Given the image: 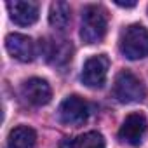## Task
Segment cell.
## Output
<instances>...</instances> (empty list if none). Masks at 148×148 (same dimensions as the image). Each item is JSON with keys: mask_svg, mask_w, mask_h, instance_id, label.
Listing matches in <instances>:
<instances>
[{"mask_svg": "<svg viewBox=\"0 0 148 148\" xmlns=\"http://www.w3.org/2000/svg\"><path fill=\"white\" fill-rule=\"evenodd\" d=\"M71 19V9L66 2H54L49 11V23L56 30H64L70 25Z\"/></svg>", "mask_w": 148, "mask_h": 148, "instance_id": "cell-12", "label": "cell"}, {"mask_svg": "<svg viewBox=\"0 0 148 148\" xmlns=\"http://www.w3.org/2000/svg\"><path fill=\"white\" fill-rule=\"evenodd\" d=\"M21 96L33 106H44L51 101L52 91H51V86L47 84V80L33 77V79H28L23 82Z\"/></svg>", "mask_w": 148, "mask_h": 148, "instance_id": "cell-7", "label": "cell"}, {"mask_svg": "<svg viewBox=\"0 0 148 148\" xmlns=\"http://www.w3.org/2000/svg\"><path fill=\"white\" fill-rule=\"evenodd\" d=\"M89 117V105L80 98V96H68L63 99L58 110V119L64 125H73L77 127L84 124Z\"/></svg>", "mask_w": 148, "mask_h": 148, "instance_id": "cell-4", "label": "cell"}, {"mask_svg": "<svg viewBox=\"0 0 148 148\" xmlns=\"http://www.w3.org/2000/svg\"><path fill=\"white\" fill-rule=\"evenodd\" d=\"M146 129H148V122L143 113L139 112L129 113L119 129V139L131 146H139L145 139Z\"/></svg>", "mask_w": 148, "mask_h": 148, "instance_id": "cell-6", "label": "cell"}, {"mask_svg": "<svg viewBox=\"0 0 148 148\" xmlns=\"http://www.w3.org/2000/svg\"><path fill=\"white\" fill-rule=\"evenodd\" d=\"M108 26L106 11L101 5H87L82 12L80 37L86 44H98L103 40Z\"/></svg>", "mask_w": 148, "mask_h": 148, "instance_id": "cell-1", "label": "cell"}, {"mask_svg": "<svg viewBox=\"0 0 148 148\" xmlns=\"http://www.w3.org/2000/svg\"><path fill=\"white\" fill-rule=\"evenodd\" d=\"M5 49L7 52L23 63H28L35 56V44L30 37L21 35V33H9L5 37Z\"/></svg>", "mask_w": 148, "mask_h": 148, "instance_id": "cell-8", "label": "cell"}, {"mask_svg": "<svg viewBox=\"0 0 148 148\" xmlns=\"http://www.w3.org/2000/svg\"><path fill=\"white\" fill-rule=\"evenodd\" d=\"M115 4L120 5V7H134V5H136V2H120V0H117Z\"/></svg>", "mask_w": 148, "mask_h": 148, "instance_id": "cell-14", "label": "cell"}, {"mask_svg": "<svg viewBox=\"0 0 148 148\" xmlns=\"http://www.w3.org/2000/svg\"><path fill=\"white\" fill-rule=\"evenodd\" d=\"M108 68H110V59L105 54L99 56H92L84 63L82 68V82L84 86L91 87V89H99L105 86L106 82V75H108Z\"/></svg>", "mask_w": 148, "mask_h": 148, "instance_id": "cell-5", "label": "cell"}, {"mask_svg": "<svg viewBox=\"0 0 148 148\" xmlns=\"http://www.w3.org/2000/svg\"><path fill=\"white\" fill-rule=\"evenodd\" d=\"M66 145L68 148H105V138L96 131H89L86 134L77 136L71 141L68 139Z\"/></svg>", "mask_w": 148, "mask_h": 148, "instance_id": "cell-13", "label": "cell"}, {"mask_svg": "<svg viewBox=\"0 0 148 148\" xmlns=\"http://www.w3.org/2000/svg\"><path fill=\"white\" fill-rule=\"evenodd\" d=\"M35 143H37V134L28 125L14 127L9 132V139H7L9 148H33Z\"/></svg>", "mask_w": 148, "mask_h": 148, "instance_id": "cell-11", "label": "cell"}, {"mask_svg": "<svg viewBox=\"0 0 148 148\" xmlns=\"http://www.w3.org/2000/svg\"><path fill=\"white\" fill-rule=\"evenodd\" d=\"M120 52L127 59H143L148 56V30L141 25L127 26L119 42Z\"/></svg>", "mask_w": 148, "mask_h": 148, "instance_id": "cell-2", "label": "cell"}, {"mask_svg": "<svg viewBox=\"0 0 148 148\" xmlns=\"http://www.w3.org/2000/svg\"><path fill=\"white\" fill-rule=\"evenodd\" d=\"M11 19L19 26H30L38 19V4L30 0H14L7 4Z\"/></svg>", "mask_w": 148, "mask_h": 148, "instance_id": "cell-9", "label": "cell"}, {"mask_svg": "<svg viewBox=\"0 0 148 148\" xmlns=\"http://www.w3.org/2000/svg\"><path fill=\"white\" fill-rule=\"evenodd\" d=\"M42 52L51 64L63 66L71 59L73 47L66 40H44L42 42Z\"/></svg>", "mask_w": 148, "mask_h": 148, "instance_id": "cell-10", "label": "cell"}, {"mask_svg": "<svg viewBox=\"0 0 148 148\" xmlns=\"http://www.w3.org/2000/svg\"><path fill=\"white\" fill-rule=\"evenodd\" d=\"M113 98L120 103H138L146 98V87L132 71L122 70L113 82Z\"/></svg>", "mask_w": 148, "mask_h": 148, "instance_id": "cell-3", "label": "cell"}]
</instances>
